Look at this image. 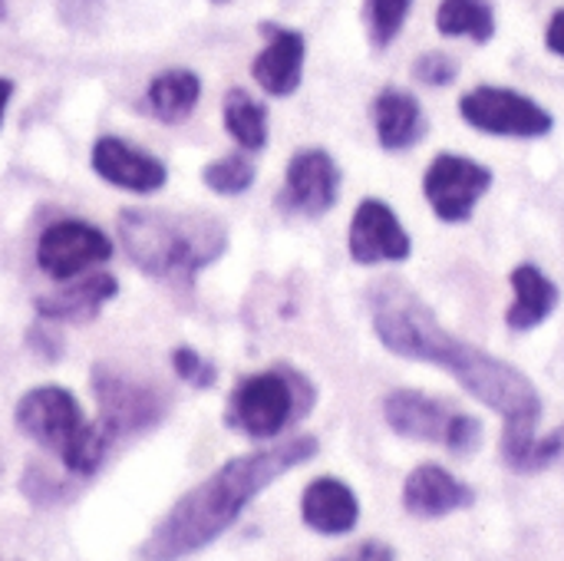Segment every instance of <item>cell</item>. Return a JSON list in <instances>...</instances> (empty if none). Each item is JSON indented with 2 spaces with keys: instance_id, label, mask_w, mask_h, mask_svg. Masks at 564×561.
<instances>
[{
  "instance_id": "1",
  "label": "cell",
  "mask_w": 564,
  "mask_h": 561,
  "mask_svg": "<svg viewBox=\"0 0 564 561\" xmlns=\"http://www.w3.org/2000/svg\"><path fill=\"white\" fill-rule=\"evenodd\" d=\"M370 314L373 331L387 350L449 370L476 400L502 417L506 466L519 473H535L562 456V433H552L545 440L535 436V423L542 417V397L535 384L512 364L496 360L492 354L453 337L406 284L380 281L370 291Z\"/></svg>"
},
{
  "instance_id": "2",
  "label": "cell",
  "mask_w": 564,
  "mask_h": 561,
  "mask_svg": "<svg viewBox=\"0 0 564 561\" xmlns=\"http://www.w3.org/2000/svg\"><path fill=\"white\" fill-rule=\"evenodd\" d=\"M317 450L321 446L314 436H291L278 446L228 460L169 509V516L142 542L139 555L145 561H178L202 552L221 539L274 479L311 463Z\"/></svg>"
},
{
  "instance_id": "3",
  "label": "cell",
  "mask_w": 564,
  "mask_h": 561,
  "mask_svg": "<svg viewBox=\"0 0 564 561\" xmlns=\"http://www.w3.org/2000/svg\"><path fill=\"white\" fill-rule=\"evenodd\" d=\"M119 241L129 261L162 281H195L228 248V228L202 212L172 208H122Z\"/></svg>"
},
{
  "instance_id": "4",
  "label": "cell",
  "mask_w": 564,
  "mask_h": 561,
  "mask_svg": "<svg viewBox=\"0 0 564 561\" xmlns=\"http://www.w3.org/2000/svg\"><path fill=\"white\" fill-rule=\"evenodd\" d=\"M13 420L26 440H33L46 453H56L73 476H93L112 443L102 423H89L79 410V400L63 387L26 390L17 400Z\"/></svg>"
},
{
  "instance_id": "5",
  "label": "cell",
  "mask_w": 564,
  "mask_h": 561,
  "mask_svg": "<svg viewBox=\"0 0 564 561\" xmlns=\"http://www.w3.org/2000/svg\"><path fill=\"white\" fill-rule=\"evenodd\" d=\"M314 407V387L307 377L288 367L261 370L235 384L228 407H225V423L245 436L254 440H271L284 433L291 423L307 417Z\"/></svg>"
},
{
  "instance_id": "6",
  "label": "cell",
  "mask_w": 564,
  "mask_h": 561,
  "mask_svg": "<svg viewBox=\"0 0 564 561\" xmlns=\"http://www.w3.org/2000/svg\"><path fill=\"white\" fill-rule=\"evenodd\" d=\"M93 393L99 403V423L109 433V440L142 433L165 417L162 393L112 364L93 367Z\"/></svg>"
},
{
  "instance_id": "7",
  "label": "cell",
  "mask_w": 564,
  "mask_h": 561,
  "mask_svg": "<svg viewBox=\"0 0 564 561\" xmlns=\"http://www.w3.org/2000/svg\"><path fill=\"white\" fill-rule=\"evenodd\" d=\"M459 112L469 126L489 136H512V139H539L552 132V112L542 109L535 99L502 89V86H479L459 99Z\"/></svg>"
},
{
  "instance_id": "8",
  "label": "cell",
  "mask_w": 564,
  "mask_h": 561,
  "mask_svg": "<svg viewBox=\"0 0 564 561\" xmlns=\"http://www.w3.org/2000/svg\"><path fill=\"white\" fill-rule=\"evenodd\" d=\"M109 258H112V241L106 238V231L79 218L50 225L36 241V265L53 281H69Z\"/></svg>"
},
{
  "instance_id": "9",
  "label": "cell",
  "mask_w": 564,
  "mask_h": 561,
  "mask_svg": "<svg viewBox=\"0 0 564 561\" xmlns=\"http://www.w3.org/2000/svg\"><path fill=\"white\" fill-rule=\"evenodd\" d=\"M492 185V172L466 155H440L433 159V165L426 169V179H423V192H426V202L430 208L456 225V222H466L479 198L489 192Z\"/></svg>"
},
{
  "instance_id": "10",
  "label": "cell",
  "mask_w": 564,
  "mask_h": 561,
  "mask_svg": "<svg viewBox=\"0 0 564 561\" xmlns=\"http://www.w3.org/2000/svg\"><path fill=\"white\" fill-rule=\"evenodd\" d=\"M340 169L324 149H304L288 162L281 208L301 218H321L337 205Z\"/></svg>"
},
{
  "instance_id": "11",
  "label": "cell",
  "mask_w": 564,
  "mask_h": 561,
  "mask_svg": "<svg viewBox=\"0 0 564 561\" xmlns=\"http://www.w3.org/2000/svg\"><path fill=\"white\" fill-rule=\"evenodd\" d=\"M350 258L357 265H383V261H406L413 241L400 225L397 212L380 198L360 202L350 222Z\"/></svg>"
},
{
  "instance_id": "12",
  "label": "cell",
  "mask_w": 564,
  "mask_h": 561,
  "mask_svg": "<svg viewBox=\"0 0 564 561\" xmlns=\"http://www.w3.org/2000/svg\"><path fill=\"white\" fill-rule=\"evenodd\" d=\"M93 169L109 185L126 188V192H135V195L159 192L169 182V169L155 155L129 145L119 136H102L93 145Z\"/></svg>"
},
{
  "instance_id": "13",
  "label": "cell",
  "mask_w": 564,
  "mask_h": 561,
  "mask_svg": "<svg viewBox=\"0 0 564 561\" xmlns=\"http://www.w3.org/2000/svg\"><path fill=\"white\" fill-rule=\"evenodd\" d=\"M261 33H268V43L251 63V76L264 93L291 96L301 86V73H304V53H307L304 36L278 23H261Z\"/></svg>"
},
{
  "instance_id": "14",
  "label": "cell",
  "mask_w": 564,
  "mask_h": 561,
  "mask_svg": "<svg viewBox=\"0 0 564 561\" xmlns=\"http://www.w3.org/2000/svg\"><path fill=\"white\" fill-rule=\"evenodd\" d=\"M383 417L393 433L406 440H423V443H443L449 436V427L456 420V410L446 403L420 393V390H393L383 400Z\"/></svg>"
},
{
  "instance_id": "15",
  "label": "cell",
  "mask_w": 564,
  "mask_h": 561,
  "mask_svg": "<svg viewBox=\"0 0 564 561\" xmlns=\"http://www.w3.org/2000/svg\"><path fill=\"white\" fill-rule=\"evenodd\" d=\"M119 294L116 274L93 271L73 284H66L56 294L36 298V314L50 324H89L99 317V311Z\"/></svg>"
},
{
  "instance_id": "16",
  "label": "cell",
  "mask_w": 564,
  "mask_h": 561,
  "mask_svg": "<svg viewBox=\"0 0 564 561\" xmlns=\"http://www.w3.org/2000/svg\"><path fill=\"white\" fill-rule=\"evenodd\" d=\"M476 503V493L459 483L453 473H446L443 466H420L406 476L403 486V506L406 513L420 516V519H440L459 509H469Z\"/></svg>"
},
{
  "instance_id": "17",
  "label": "cell",
  "mask_w": 564,
  "mask_h": 561,
  "mask_svg": "<svg viewBox=\"0 0 564 561\" xmlns=\"http://www.w3.org/2000/svg\"><path fill=\"white\" fill-rule=\"evenodd\" d=\"M301 516L321 536H347L360 522V503L347 483L321 476L304 489Z\"/></svg>"
},
{
  "instance_id": "18",
  "label": "cell",
  "mask_w": 564,
  "mask_h": 561,
  "mask_svg": "<svg viewBox=\"0 0 564 561\" xmlns=\"http://www.w3.org/2000/svg\"><path fill=\"white\" fill-rule=\"evenodd\" d=\"M373 126H377L380 145L390 152L410 149L426 136L423 106L416 103V96H410L403 89H383L373 99Z\"/></svg>"
},
{
  "instance_id": "19",
  "label": "cell",
  "mask_w": 564,
  "mask_h": 561,
  "mask_svg": "<svg viewBox=\"0 0 564 561\" xmlns=\"http://www.w3.org/2000/svg\"><path fill=\"white\" fill-rule=\"evenodd\" d=\"M512 288H516V304L506 314L512 331H532L542 321H549V314L558 308L555 281L535 265H519L512 271Z\"/></svg>"
},
{
  "instance_id": "20",
  "label": "cell",
  "mask_w": 564,
  "mask_h": 561,
  "mask_svg": "<svg viewBox=\"0 0 564 561\" xmlns=\"http://www.w3.org/2000/svg\"><path fill=\"white\" fill-rule=\"evenodd\" d=\"M198 96H202V79L192 69H165L145 89V103L152 116L162 122L188 119L192 109L198 106Z\"/></svg>"
},
{
  "instance_id": "21",
  "label": "cell",
  "mask_w": 564,
  "mask_h": 561,
  "mask_svg": "<svg viewBox=\"0 0 564 561\" xmlns=\"http://www.w3.org/2000/svg\"><path fill=\"white\" fill-rule=\"evenodd\" d=\"M221 116H225V129L228 136L248 149V152H258L268 145V112L264 106L248 96L245 89H228L225 96V106H221Z\"/></svg>"
},
{
  "instance_id": "22",
  "label": "cell",
  "mask_w": 564,
  "mask_h": 561,
  "mask_svg": "<svg viewBox=\"0 0 564 561\" xmlns=\"http://www.w3.org/2000/svg\"><path fill=\"white\" fill-rule=\"evenodd\" d=\"M436 26L446 36H469L489 43L496 33V17L486 0H443L436 10Z\"/></svg>"
},
{
  "instance_id": "23",
  "label": "cell",
  "mask_w": 564,
  "mask_h": 561,
  "mask_svg": "<svg viewBox=\"0 0 564 561\" xmlns=\"http://www.w3.org/2000/svg\"><path fill=\"white\" fill-rule=\"evenodd\" d=\"M202 182L218 195H241L254 185V165L245 155H225L202 169Z\"/></svg>"
},
{
  "instance_id": "24",
  "label": "cell",
  "mask_w": 564,
  "mask_h": 561,
  "mask_svg": "<svg viewBox=\"0 0 564 561\" xmlns=\"http://www.w3.org/2000/svg\"><path fill=\"white\" fill-rule=\"evenodd\" d=\"M410 7L413 0H367V30H370L373 46L383 50L400 36Z\"/></svg>"
},
{
  "instance_id": "25",
  "label": "cell",
  "mask_w": 564,
  "mask_h": 561,
  "mask_svg": "<svg viewBox=\"0 0 564 561\" xmlns=\"http://www.w3.org/2000/svg\"><path fill=\"white\" fill-rule=\"evenodd\" d=\"M172 367H175L178 380H185V384L195 387V390L215 387L218 370H215V364L205 360L195 347H175V350H172Z\"/></svg>"
},
{
  "instance_id": "26",
  "label": "cell",
  "mask_w": 564,
  "mask_h": 561,
  "mask_svg": "<svg viewBox=\"0 0 564 561\" xmlns=\"http://www.w3.org/2000/svg\"><path fill=\"white\" fill-rule=\"evenodd\" d=\"M20 489H23V496L33 503V506H56V503H63L66 496H69V489H66V483H59V479H53L43 466H26L23 470V483H20Z\"/></svg>"
},
{
  "instance_id": "27",
  "label": "cell",
  "mask_w": 564,
  "mask_h": 561,
  "mask_svg": "<svg viewBox=\"0 0 564 561\" xmlns=\"http://www.w3.org/2000/svg\"><path fill=\"white\" fill-rule=\"evenodd\" d=\"M413 73H416V79H420V83H426V86H449V83L456 79L459 66H456V60H453V56H446V53L433 50V53H423V56L416 60Z\"/></svg>"
},
{
  "instance_id": "28",
  "label": "cell",
  "mask_w": 564,
  "mask_h": 561,
  "mask_svg": "<svg viewBox=\"0 0 564 561\" xmlns=\"http://www.w3.org/2000/svg\"><path fill=\"white\" fill-rule=\"evenodd\" d=\"M482 443V423L469 413H456L449 436H446V450H453L456 456H473Z\"/></svg>"
},
{
  "instance_id": "29",
  "label": "cell",
  "mask_w": 564,
  "mask_h": 561,
  "mask_svg": "<svg viewBox=\"0 0 564 561\" xmlns=\"http://www.w3.org/2000/svg\"><path fill=\"white\" fill-rule=\"evenodd\" d=\"M56 7L69 26H93L102 13V0H56Z\"/></svg>"
},
{
  "instance_id": "30",
  "label": "cell",
  "mask_w": 564,
  "mask_h": 561,
  "mask_svg": "<svg viewBox=\"0 0 564 561\" xmlns=\"http://www.w3.org/2000/svg\"><path fill=\"white\" fill-rule=\"evenodd\" d=\"M26 347H33V350H36L40 357H46V360H56L59 350H63V341H59V334H53V327L36 324V327L26 331Z\"/></svg>"
},
{
  "instance_id": "31",
  "label": "cell",
  "mask_w": 564,
  "mask_h": 561,
  "mask_svg": "<svg viewBox=\"0 0 564 561\" xmlns=\"http://www.w3.org/2000/svg\"><path fill=\"white\" fill-rule=\"evenodd\" d=\"M337 561H393V549L383 546V542H364V546H357L354 552L340 555Z\"/></svg>"
},
{
  "instance_id": "32",
  "label": "cell",
  "mask_w": 564,
  "mask_h": 561,
  "mask_svg": "<svg viewBox=\"0 0 564 561\" xmlns=\"http://www.w3.org/2000/svg\"><path fill=\"white\" fill-rule=\"evenodd\" d=\"M549 50L564 56V10H558L555 20L549 23Z\"/></svg>"
},
{
  "instance_id": "33",
  "label": "cell",
  "mask_w": 564,
  "mask_h": 561,
  "mask_svg": "<svg viewBox=\"0 0 564 561\" xmlns=\"http://www.w3.org/2000/svg\"><path fill=\"white\" fill-rule=\"evenodd\" d=\"M10 96H13V83L0 76V126H3V112H7V103H10Z\"/></svg>"
},
{
  "instance_id": "34",
  "label": "cell",
  "mask_w": 564,
  "mask_h": 561,
  "mask_svg": "<svg viewBox=\"0 0 564 561\" xmlns=\"http://www.w3.org/2000/svg\"><path fill=\"white\" fill-rule=\"evenodd\" d=\"M3 13H7V3H3V0H0V17H3Z\"/></svg>"
},
{
  "instance_id": "35",
  "label": "cell",
  "mask_w": 564,
  "mask_h": 561,
  "mask_svg": "<svg viewBox=\"0 0 564 561\" xmlns=\"http://www.w3.org/2000/svg\"><path fill=\"white\" fill-rule=\"evenodd\" d=\"M212 3H231V0H212Z\"/></svg>"
},
{
  "instance_id": "36",
  "label": "cell",
  "mask_w": 564,
  "mask_h": 561,
  "mask_svg": "<svg viewBox=\"0 0 564 561\" xmlns=\"http://www.w3.org/2000/svg\"><path fill=\"white\" fill-rule=\"evenodd\" d=\"M558 433H562V443H564V430H558Z\"/></svg>"
}]
</instances>
